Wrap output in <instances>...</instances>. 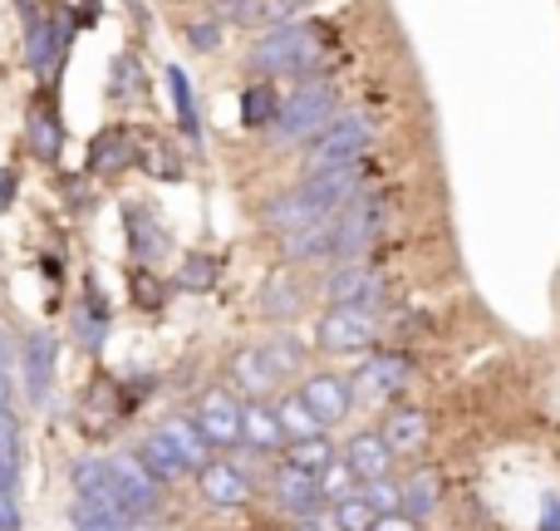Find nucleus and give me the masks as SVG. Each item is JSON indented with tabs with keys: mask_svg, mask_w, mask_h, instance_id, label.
I'll return each instance as SVG.
<instances>
[{
	"mask_svg": "<svg viewBox=\"0 0 560 531\" xmlns=\"http://www.w3.org/2000/svg\"><path fill=\"white\" fill-rule=\"evenodd\" d=\"M325 65V45H319V30L305 20H285L271 25L252 49H246V69L256 79H315Z\"/></svg>",
	"mask_w": 560,
	"mask_h": 531,
	"instance_id": "nucleus-1",
	"label": "nucleus"
},
{
	"mask_svg": "<svg viewBox=\"0 0 560 531\" xmlns=\"http://www.w3.org/2000/svg\"><path fill=\"white\" fill-rule=\"evenodd\" d=\"M339 114V89L329 79H300L285 99H280V114L276 124L266 128L276 148H310L319 134L329 128V118Z\"/></svg>",
	"mask_w": 560,
	"mask_h": 531,
	"instance_id": "nucleus-2",
	"label": "nucleus"
},
{
	"mask_svg": "<svg viewBox=\"0 0 560 531\" xmlns=\"http://www.w3.org/2000/svg\"><path fill=\"white\" fill-rule=\"evenodd\" d=\"M79 20L65 15V5H39L25 10V65L35 79H55L65 65L69 45H74Z\"/></svg>",
	"mask_w": 560,
	"mask_h": 531,
	"instance_id": "nucleus-3",
	"label": "nucleus"
},
{
	"mask_svg": "<svg viewBox=\"0 0 560 531\" xmlns=\"http://www.w3.org/2000/svg\"><path fill=\"white\" fill-rule=\"evenodd\" d=\"M378 143V124L369 114H335L329 128L310 143L305 153V173L315 168H339V163H364Z\"/></svg>",
	"mask_w": 560,
	"mask_h": 531,
	"instance_id": "nucleus-4",
	"label": "nucleus"
},
{
	"mask_svg": "<svg viewBox=\"0 0 560 531\" xmlns=\"http://www.w3.org/2000/svg\"><path fill=\"white\" fill-rule=\"evenodd\" d=\"M384 227H388V193L364 187L354 203H345L335 212V256L339 262H345V256H364L369 246H378Z\"/></svg>",
	"mask_w": 560,
	"mask_h": 531,
	"instance_id": "nucleus-5",
	"label": "nucleus"
},
{
	"mask_svg": "<svg viewBox=\"0 0 560 531\" xmlns=\"http://www.w3.org/2000/svg\"><path fill=\"white\" fill-rule=\"evenodd\" d=\"M108 483H114V503L128 517V527H148L158 512V477L138 453H114L108 458Z\"/></svg>",
	"mask_w": 560,
	"mask_h": 531,
	"instance_id": "nucleus-6",
	"label": "nucleus"
},
{
	"mask_svg": "<svg viewBox=\"0 0 560 531\" xmlns=\"http://www.w3.org/2000/svg\"><path fill=\"white\" fill-rule=\"evenodd\" d=\"M374 339H378L374 310L329 305L325 315L315 320V345L329 349V355H359V349H374Z\"/></svg>",
	"mask_w": 560,
	"mask_h": 531,
	"instance_id": "nucleus-7",
	"label": "nucleus"
},
{
	"mask_svg": "<svg viewBox=\"0 0 560 531\" xmlns=\"http://www.w3.org/2000/svg\"><path fill=\"white\" fill-rule=\"evenodd\" d=\"M319 290H325L329 305H359V310H374L378 300H384V276H378L374 266H364L359 256H345V262H335L325 270V280H319Z\"/></svg>",
	"mask_w": 560,
	"mask_h": 531,
	"instance_id": "nucleus-8",
	"label": "nucleus"
},
{
	"mask_svg": "<svg viewBox=\"0 0 560 531\" xmlns=\"http://www.w3.org/2000/svg\"><path fill=\"white\" fill-rule=\"evenodd\" d=\"M118 222H124V246L138 266H158L167 252H173V236L158 222V212L148 203H124L118 207Z\"/></svg>",
	"mask_w": 560,
	"mask_h": 531,
	"instance_id": "nucleus-9",
	"label": "nucleus"
},
{
	"mask_svg": "<svg viewBox=\"0 0 560 531\" xmlns=\"http://www.w3.org/2000/svg\"><path fill=\"white\" fill-rule=\"evenodd\" d=\"M108 330H114V310H108L98 280L84 276V290H79L74 310H69V335L79 339V349H84V355H104Z\"/></svg>",
	"mask_w": 560,
	"mask_h": 531,
	"instance_id": "nucleus-10",
	"label": "nucleus"
},
{
	"mask_svg": "<svg viewBox=\"0 0 560 531\" xmlns=\"http://www.w3.org/2000/svg\"><path fill=\"white\" fill-rule=\"evenodd\" d=\"M242 414H246V399L226 394V389H207V394L197 399V408H192L197 428L212 438V448H236L242 443Z\"/></svg>",
	"mask_w": 560,
	"mask_h": 531,
	"instance_id": "nucleus-11",
	"label": "nucleus"
},
{
	"mask_svg": "<svg viewBox=\"0 0 560 531\" xmlns=\"http://www.w3.org/2000/svg\"><path fill=\"white\" fill-rule=\"evenodd\" d=\"M55 359L59 345L49 330H30L25 345H20V369H25V399L35 408L49 404V389H55Z\"/></svg>",
	"mask_w": 560,
	"mask_h": 531,
	"instance_id": "nucleus-12",
	"label": "nucleus"
},
{
	"mask_svg": "<svg viewBox=\"0 0 560 531\" xmlns=\"http://www.w3.org/2000/svg\"><path fill=\"white\" fill-rule=\"evenodd\" d=\"M413 374V359L404 349H374V355L359 365V379H354V394L359 399H394L398 389L408 384Z\"/></svg>",
	"mask_w": 560,
	"mask_h": 531,
	"instance_id": "nucleus-13",
	"label": "nucleus"
},
{
	"mask_svg": "<svg viewBox=\"0 0 560 531\" xmlns=\"http://www.w3.org/2000/svg\"><path fill=\"white\" fill-rule=\"evenodd\" d=\"M138 153H143V148H138L133 128L108 124V128H98L94 143H89V153H84V173H89V177L124 173V168H133V163H138Z\"/></svg>",
	"mask_w": 560,
	"mask_h": 531,
	"instance_id": "nucleus-14",
	"label": "nucleus"
},
{
	"mask_svg": "<svg viewBox=\"0 0 560 531\" xmlns=\"http://www.w3.org/2000/svg\"><path fill=\"white\" fill-rule=\"evenodd\" d=\"M271 497L285 507L290 517H315L319 503H325V493H319V473L290 463V458L271 473Z\"/></svg>",
	"mask_w": 560,
	"mask_h": 531,
	"instance_id": "nucleus-15",
	"label": "nucleus"
},
{
	"mask_svg": "<svg viewBox=\"0 0 560 531\" xmlns=\"http://www.w3.org/2000/svg\"><path fill=\"white\" fill-rule=\"evenodd\" d=\"M300 399H305L310 414L319 418V428H339L349 418V408H354V384L339 374H310Z\"/></svg>",
	"mask_w": 560,
	"mask_h": 531,
	"instance_id": "nucleus-16",
	"label": "nucleus"
},
{
	"mask_svg": "<svg viewBox=\"0 0 560 531\" xmlns=\"http://www.w3.org/2000/svg\"><path fill=\"white\" fill-rule=\"evenodd\" d=\"M25 138H30V153L39 158V163H49L55 168L59 163V153H65V118H59V104H55V94H39L35 104H30V114H25Z\"/></svg>",
	"mask_w": 560,
	"mask_h": 531,
	"instance_id": "nucleus-17",
	"label": "nucleus"
},
{
	"mask_svg": "<svg viewBox=\"0 0 560 531\" xmlns=\"http://www.w3.org/2000/svg\"><path fill=\"white\" fill-rule=\"evenodd\" d=\"M280 256L285 262H325V256H335V217H319V222L285 232L280 236Z\"/></svg>",
	"mask_w": 560,
	"mask_h": 531,
	"instance_id": "nucleus-18",
	"label": "nucleus"
},
{
	"mask_svg": "<svg viewBox=\"0 0 560 531\" xmlns=\"http://www.w3.org/2000/svg\"><path fill=\"white\" fill-rule=\"evenodd\" d=\"M197 483H202V497L217 507H242L252 497V477L236 463H202L197 467Z\"/></svg>",
	"mask_w": 560,
	"mask_h": 531,
	"instance_id": "nucleus-19",
	"label": "nucleus"
},
{
	"mask_svg": "<svg viewBox=\"0 0 560 531\" xmlns=\"http://www.w3.org/2000/svg\"><path fill=\"white\" fill-rule=\"evenodd\" d=\"M236 114H242V128L252 134H266L280 114V89L276 79H252L246 89H236Z\"/></svg>",
	"mask_w": 560,
	"mask_h": 531,
	"instance_id": "nucleus-20",
	"label": "nucleus"
},
{
	"mask_svg": "<svg viewBox=\"0 0 560 531\" xmlns=\"http://www.w3.org/2000/svg\"><path fill=\"white\" fill-rule=\"evenodd\" d=\"M163 79H167V99H173L177 128H183L192 143H202V108H197V89H192V79H187V69L183 65H167Z\"/></svg>",
	"mask_w": 560,
	"mask_h": 531,
	"instance_id": "nucleus-21",
	"label": "nucleus"
},
{
	"mask_svg": "<svg viewBox=\"0 0 560 531\" xmlns=\"http://www.w3.org/2000/svg\"><path fill=\"white\" fill-rule=\"evenodd\" d=\"M242 443L252 448V453H280V448L290 443L271 404H246V414H242Z\"/></svg>",
	"mask_w": 560,
	"mask_h": 531,
	"instance_id": "nucleus-22",
	"label": "nucleus"
},
{
	"mask_svg": "<svg viewBox=\"0 0 560 531\" xmlns=\"http://www.w3.org/2000/svg\"><path fill=\"white\" fill-rule=\"evenodd\" d=\"M345 463L354 467L359 483L369 477H388V463H394V448L384 443V434H354L345 448Z\"/></svg>",
	"mask_w": 560,
	"mask_h": 531,
	"instance_id": "nucleus-23",
	"label": "nucleus"
},
{
	"mask_svg": "<svg viewBox=\"0 0 560 531\" xmlns=\"http://www.w3.org/2000/svg\"><path fill=\"white\" fill-rule=\"evenodd\" d=\"M69 483H74V497H89V503L118 512L114 483H108V458H79V463L69 467ZM118 517H124V512H118ZM124 522H128V517H124Z\"/></svg>",
	"mask_w": 560,
	"mask_h": 531,
	"instance_id": "nucleus-24",
	"label": "nucleus"
},
{
	"mask_svg": "<svg viewBox=\"0 0 560 531\" xmlns=\"http://www.w3.org/2000/svg\"><path fill=\"white\" fill-rule=\"evenodd\" d=\"M384 443L394 448V453H418V448L428 443V414L413 404H398L394 414L384 418Z\"/></svg>",
	"mask_w": 560,
	"mask_h": 531,
	"instance_id": "nucleus-25",
	"label": "nucleus"
},
{
	"mask_svg": "<svg viewBox=\"0 0 560 531\" xmlns=\"http://www.w3.org/2000/svg\"><path fill=\"white\" fill-rule=\"evenodd\" d=\"M138 458H143V463H148V473H153L158 483H177V477L197 473V467L187 463L183 453H177V443L163 434V428H158L153 438H143V448H138Z\"/></svg>",
	"mask_w": 560,
	"mask_h": 531,
	"instance_id": "nucleus-26",
	"label": "nucleus"
},
{
	"mask_svg": "<svg viewBox=\"0 0 560 531\" xmlns=\"http://www.w3.org/2000/svg\"><path fill=\"white\" fill-rule=\"evenodd\" d=\"M261 222L271 227V232L285 236V232H295V227H305V222H319V212L310 207V197L300 193V183H295L290 193H280V197H271V203H266Z\"/></svg>",
	"mask_w": 560,
	"mask_h": 531,
	"instance_id": "nucleus-27",
	"label": "nucleus"
},
{
	"mask_svg": "<svg viewBox=\"0 0 560 531\" xmlns=\"http://www.w3.org/2000/svg\"><path fill=\"white\" fill-rule=\"evenodd\" d=\"M143 89H148V74L138 49H118L114 65H108V99L114 104H133V99H143Z\"/></svg>",
	"mask_w": 560,
	"mask_h": 531,
	"instance_id": "nucleus-28",
	"label": "nucleus"
},
{
	"mask_svg": "<svg viewBox=\"0 0 560 531\" xmlns=\"http://www.w3.org/2000/svg\"><path fill=\"white\" fill-rule=\"evenodd\" d=\"M158 428H163V434L173 438V443H177V453H183L192 467L212 463V438H207L202 428H197V418H187V414H167Z\"/></svg>",
	"mask_w": 560,
	"mask_h": 531,
	"instance_id": "nucleus-29",
	"label": "nucleus"
},
{
	"mask_svg": "<svg viewBox=\"0 0 560 531\" xmlns=\"http://www.w3.org/2000/svg\"><path fill=\"white\" fill-rule=\"evenodd\" d=\"M398 493H404V517L408 522H428V517L438 512V503H443V477L423 467V473H413Z\"/></svg>",
	"mask_w": 560,
	"mask_h": 531,
	"instance_id": "nucleus-30",
	"label": "nucleus"
},
{
	"mask_svg": "<svg viewBox=\"0 0 560 531\" xmlns=\"http://www.w3.org/2000/svg\"><path fill=\"white\" fill-rule=\"evenodd\" d=\"M300 305H305V290H300V280L290 276V270H280L261 286V315L266 320H295Z\"/></svg>",
	"mask_w": 560,
	"mask_h": 531,
	"instance_id": "nucleus-31",
	"label": "nucleus"
},
{
	"mask_svg": "<svg viewBox=\"0 0 560 531\" xmlns=\"http://www.w3.org/2000/svg\"><path fill=\"white\" fill-rule=\"evenodd\" d=\"M20 487V428L10 408L0 414V497H15Z\"/></svg>",
	"mask_w": 560,
	"mask_h": 531,
	"instance_id": "nucleus-32",
	"label": "nucleus"
},
{
	"mask_svg": "<svg viewBox=\"0 0 560 531\" xmlns=\"http://www.w3.org/2000/svg\"><path fill=\"white\" fill-rule=\"evenodd\" d=\"M128 300H133L138 310H163L167 305V280L158 276L153 266H138L128 270Z\"/></svg>",
	"mask_w": 560,
	"mask_h": 531,
	"instance_id": "nucleus-33",
	"label": "nucleus"
},
{
	"mask_svg": "<svg viewBox=\"0 0 560 531\" xmlns=\"http://www.w3.org/2000/svg\"><path fill=\"white\" fill-rule=\"evenodd\" d=\"M276 408V418H280V428H285V438H310V434H325L319 428V418L310 414V404L300 394H280V404Z\"/></svg>",
	"mask_w": 560,
	"mask_h": 531,
	"instance_id": "nucleus-34",
	"label": "nucleus"
},
{
	"mask_svg": "<svg viewBox=\"0 0 560 531\" xmlns=\"http://www.w3.org/2000/svg\"><path fill=\"white\" fill-rule=\"evenodd\" d=\"M232 374H236V384H242V394H266V389H276V369L261 359V349H246V355H236V365H232Z\"/></svg>",
	"mask_w": 560,
	"mask_h": 531,
	"instance_id": "nucleus-35",
	"label": "nucleus"
},
{
	"mask_svg": "<svg viewBox=\"0 0 560 531\" xmlns=\"http://www.w3.org/2000/svg\"><path fill=\"white\" fill-rule=\"evenodd\" d=\"M285 458L300 467H310V473H319V467L335 458V443H329L325 434H310V438H290L285 443Z\"/></svg>",
	"mask_w": 560,
	"mask_h": 531,
	"instance_id": "nucleus-36",
	"label": "nucleus"
},
{
	"mask_svg": "<svg viewBox=\"0 0 560 531\" xmlns=\"http://www.w3.org/2000/svg\"><path fill=\"white\" fill-rule=\"evenodd\" d=\"M374 507L364 503V493H349V497H339L335 503V517H329V522H335V531H369L374 527Z\"/></svg>",
	"mask_w": 560,
	"mask_h": 531,
	"instance_id": "nucleus-37",
	"label": "nucleus"
},
{
	"mask_svg": "<svg viewBox=\"0 0 560 531\" xmlns=\"http://www.w3.org/2000/svg\"><path fill=\"white\" fill-rule=\"evenodd\" d=\"M173 286H177V290H192V296L212 290V286H217V256H187Z\"/></svg>",
	"mask_w": 560,
	"mask_h": 531,
	"instance_id": "nucleus-38",
	"label": "nucleus"
},
{
	"mask_svg": "<svg viewBox=\"0 0 560 531\" xmlns=\"http://www.w3.org/2000/svg\"><path fill=\"white\" fill-rule=\"evenodd\" d=\"M183 35H187V49H197V55H212V49H222V39H226V20L222 15L192 20Z\"/></svg>",
	"mask_w": 560,
	"mask_h": 531,
	"instance_id": "nucleus-39",
	"label": "nucleus"
},
{
	"mask_svg": "<svg viewBox=\"0 0 560 531\" xmlns=\"http://www.w3.org/2000/svg\"><path fill=\"white\" fill-rule=\"evenodd\" d=\"M354 483H359V477H354V467H349L345 458H329V463L319 467V493H325L329 503L349 497V493H354Z\"/></svg>",
	"mask_w": 560,
	"mask_h": 531,
	"instance_id": "nucleus-40",
	"label": "nucleus"
},
{
	"mask_svg": "<svg viewBox=\"0 0 560 531\" xmlns=\"http://www.w3.org/2000/svg\"><path fill=\"white\" fill-rule=\"evenodd\" d=\"M364 503L374 507V512H404V493H398L388 477H369V483H364Z\"/></svg>",
	"mask_w": 560,
	"mask_h": 531,
	"instance_id": "nucleus-41",
	"label": "nucleus"
},
{
	"mask_svg": "<svg viewBox=\"0 0 560 531\" xmlns=\"http://www.w3.org/2000/svg\"><path fill=\"white\" fill-rule=\"evenodd\" d=\"M65 197H69V212H89V207H94V187H89V173H84V177H65Z\"/></svg>",
	"mask_w": 560,
	"mask_h": 531,
	"instance_id": "nucleus-42",
	"label": "nucleus"
},
{
	"mask_svg": "<svg viewBox=\"0 0 560 531\" xmlns=\"http://www.w3.org/2000/svg\"><path fill=\"white\" fill-rule=\"evenodd\" d=\"M15 197H20V168L0 163V212H5V207H15Z\"/></svg>",
	"mask_w": 560,
	"mask_h": 531,
	"instance_id": "nucleus-43",
	"label": "nucleus"
},
{
	"mask_svg": "<svg viewBox=\"0 0 560 531\" xmlns=\"http://www.w3.org/2000/svg\"><path fill=\"white\" fill-rule=\"evenodd\" d=\"M541 531H560V493L541 497Z\"/></svg>",
	"mask_w": 560,
	"mask_h": 531,
	"instance_id": "nucleus-44",
	"label": "nucleus"
},
{
	"mask_svg": "<svg viewBox=\"0 0 560 531\" xmlns=\"http://www.w3.org/2000/svg\"><path fill=\"white\" fill-rule=\"evenodd\" d=\"M418 522H408V517L404 512H378L374 517V527H369V531H413Z\"/></svg>",
	"mask_w": 560,
	"mask_h": 531,
	"instance_id": "nucleus-45",
	"label": "nucleus"
},
{
	"mask_svg": "<svg viewBox=\"0 0 560 531\" xmlns=\"http://www.w3.org/2000/svg\"><path fill=\"white\" fill-rule=\"evenodd\" d=\"M0 531H20V507H15V497H0Z\"/></svg>",
	"mask_w": 560,
	"mask_h": 531,
	"instance_id": "nucleus-46",
	"label": "nucleus"
},
{
	"mask_svg": "<svg viewBox=\"0 0 560 531\" xmlns=\"http://www.w3.org/2000/svg\"><path fill=\"white\" fill-rule=\"evenodd\" d=\"M0 408H10V384H5V365H0Z\"/></svg>",
	"mask_w": 560,
	"mask_h": 531,
	"instance_id": "nucleus-47",
	"label": "nucleus"
},
{
	"mask_svg": "<svg viewBox=\"0 0 560 531\" xmlns=\"http://www.w3.org/2000/svg\"><path fill=\"white\" fill-rule=\"evenodd\" d=\"M295 531H325V527H319V522H310V517H305V522H300Z\"/></svg>",
	"mask_w": 560,
	"mask_h": 531,
	"instance_id": "nucleus-48",
	"label": "nucleus"
},
{
	"mask_svg": "<svg viewBox=\"0 0 560 531\" xmlns=\"http://www.w3.org/2000/svg\"><path fill=\"white\" fill-rule=\"evenodd\" d=\"M0 414H5V408H0Z\"/></svg>",
	"mask_w": 560,
	"mask_h": 531,
	"instance_id": "nucleus-49",
	"label": "nucleus"
}]
</instances>
